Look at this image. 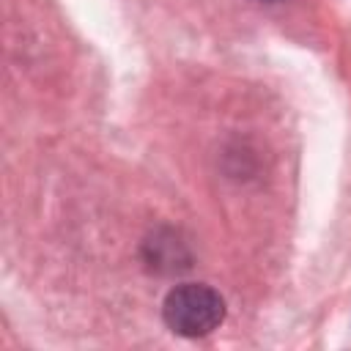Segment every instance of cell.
Wrapping results in <instances>:
<instances>
[{"label":"cell","instance_id":"1","mask_svg":"<svg viewBox=\"0 0 351 351\" xmlns=\"http://www.w3.org/2000/svg\"><path fill=\"white\" fill-rule=\"evenodd\" d=\"M162 318L181 337H206L225 321V299L211 285L184 282L165 296Z\"/></svg>","mask_w":351,"mask_h":351}]
</instances>
